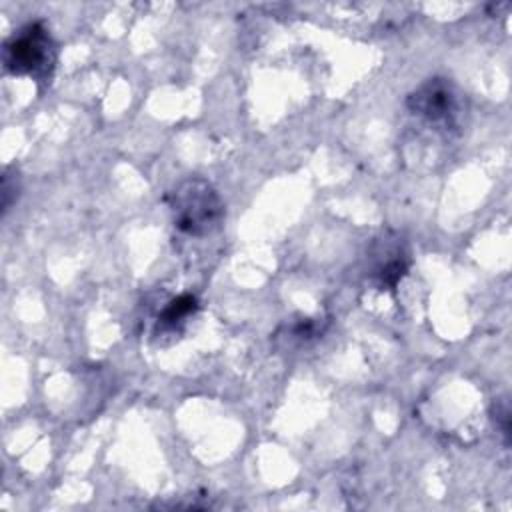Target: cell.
I'll return each instance as SVG.
<instances>
[{"instance_id":"3957f363","label":"cell","mask_w":512,"mask_h":512,"mask_svg":"<svg viewBox=\"0 0 512 512\" xmlns=\"http://www.w3.org/2000/svg\"><path fill=\"white\" fill-rule=\"evenodd\" d=\"M412 114L434 124H448L456 114V94L444 78H430L408 96Z\"/></svg>"},{"instance_id":"5b68a950","label":"cell","mask_w":512,"mask_h":512,"mask_svg":"<svg viewBox=\"0 0 512 512\" xmlns=\"http://www.w3.org/2000/svg\"><path fill=\"white\" fill-rule=\"evenodd\" d=\"M196 308H198V302H196V298L192 294H180L178 298L170 300L166 304V308L160 312L158 326L162 330H174L176 326L186 322V318L190 314H194Z\"/></svg>"},{"instance_id":"6da1fadb","label":"cell","mask_w":512,"mask_h":512,"mask_svg":"<svg viewBox=\"0 0 512 512\" xmlns=\"http://www.w3.org/2000/svg\"><path fill=\"white\" fill-rule=\"evenodd\" d=\"M174 226L188 236H206L218 228L224 204L216 188L204 178L180 182L168 196Z\"/></svg>"},{"instance_id":"7a4b0ae2","label":"cell","mask_w":512,"mask_h":512,"mask_svg":"<svg viewBox=\"0 0 512 512\" xmlns=\"http://www.w3.org/2000/svg\"><path fill=\"white\" fill-rule=\"evenodd\" d=\"M54 64V44L40 22H32L4 44V68L10 74L48 76Z\"/></svg>"},{"instance_id":"277c9868","label":"cell","mask_w":512,"mask_h":512,"mask_svg":"<svg viewBox=\"0 0 512 512\" xmlns=\"http://www.w3.org/2000/svg\"><path fill=\"white\" fill-rule=\"evenodd\" d=\"M374 246L386 256V258H382L380 254L372 252L374 280L378 282L380 288H396L408 270V260L400 248V242L384 238V240H378Z\"/></svg>"}]
</instances>
